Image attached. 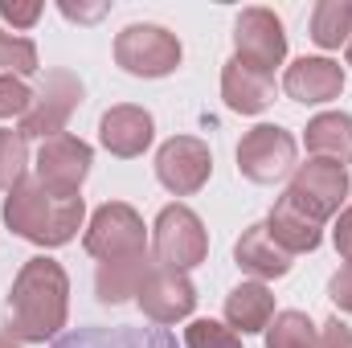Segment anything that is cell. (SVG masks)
I'll return each instance as SVG.
<instances>
[{"mask_svg": "<svg viewBox=\"0 0 352 348\" xmlns=\"http://www.w3.org/2000/svg\"><path fill=\"white\" fill-rule=\"evenodd\" d=\"M66 312H70V279L62 262L45 254L29 259L8 291L4 336H12L16 345H45L66 328Z\"/></svg>", "mask_w": 352, "mask_h": 348, "instance_id": "obj_1", "label": "cell"}, {"mask_svg": "<svg viewBox=\"0 0 352 348\" xmlns=\"http://www.w3.org/2000/svg\"><path fill=\"white\" fill-rule=\"evenodd\" d=\"M87 217L82 197H58L37 180H21L4 197V226L33 246H66Z\"/></svg>", "mask_w": 352, "mask_h": 348, "instance_id": "obj_2", "label": "cell"}, {"mask_svg": "<svg viewBox=\"0 0 352 348\" xmlns=\"http://www.w3.org/2000/svg\"><path fill=\"white\" fill-rule=\"evenodd\" d=\"M344 197H349V168L336 164V160H320V156H311L307 164H295V176L283 193V201H291L316 226L336 217Z\"/></svg>", "mask_w": 352, "mask_h": 348, "instance_id": "obj_3", "label": "cell"}, {"mask_svg": "<svg viewBox=\"0 0 352 348\" xmlns=\"http://www.w3.org/2000/svg\"><path fill=\"white\" fill-rule=\"evenodd\" d=\"M78 102H82V83L70 70H50L41 78V87L33 90V102L16 131L25 140H41V144L58 140V135H66V123L78 111Z\"/></svg>", "mask_w": 352, "mask_h": 348, "instance_id": "obj_4", "label": "cell"}, {"mask_svg": "<svg viewBox=\"0 0 352 348\" xmlns=\"http://www.w3.org/2000/svg\"><path fill=\"white\" fill-rule=\"evenodd\" d=\"M152 250H156V266L184 274L197 262H205L209 234L188 205H168V209H160V217L152 226Z\"/></svg>", "mask_w": 352, "mask_h": 348, "instance_id": "obj_5", "label": "cell"}, {"mask_svg": "<svg viewBox=\"0 0 352 348\" xmlns=\"http://www.w3.org/2000/svg\"><path fill=\"white\" fill-rule=\"evenodd\" d=\"M115 62L135 78H164L180 66V41L160 25H127L115 37Z\"/></svg>", "mask_w": 352, "mask_h": 348, "instance_id": "obj_6", "label": "cell"}, {"mask_svg": "<svg viewBox=\"0 0 352 348\" xmlns=\"http://www.w3.org/2000/svg\"><path fill=\"white\" fill-rule=\"evenodd\" d=\"M82 242H87V254H94L98 262H111V259H127V254L148 250V230H144V217L131 205L107 201V205L94 209Z\"/></svg>", "mask_w": 352, "mask_h": 348, "instance_id": "obj_7", "label": "cell"}, {"mask_svg": "<svg viewBox=\"0 0 352 348\" xmlns=\"http://www.w3.org/2000/svg\"><path fill=\"white\" fill-rule=\"evenodd\" d=\"M295 135L287 127L258 123L238 144V173L254 184H278L287 173H295Z\"/></svg>", "mask_w": 352, "mask_h": 348, "instance_id": "obj_8", "label": "cell"}, {"mask_svg": "<svg viewBox=\"0 0 352 348\" xmlns=\"http://www.w3.org/2000/svg\"><path fill=\"white\" fill-rule=\"evenodd\" d=\"M287 58V33H283V21L270 12V8H246L234 25V62L270 74L274 66H283Z\"/></svg>", "mask_w": 352, "mask_h": 348, "instance_id": "obj_9", "label": "cell"}, {"mask_svg": "<svg viewBox=\"0 0 352 348\" xmlns=\"http://www.w3.org/2000/svg\"><path fill=\"white\" fill-rule=\"evenodd\" d=\"M90 164H94V152H90L87 140L78 135H58V140H45L41 152H37V184L58 193V197H78L82 180H87Z\"/></svg>", "mask_w": 352, "mask_h": 348, "instance_id": "obj_10", "label": "cell"}, {"mask_svg": "<svg viewBox=\"0 0 352 348\" xmlns=\"http://www.w3.org/2000/svg\"><path fill=\"white\" fill-rule=\"evenodd\" d=\"M209 173H213V156H209V144L197 140V135H173L156 152V176L176 197H188V193L205 188Z\"/></svg>", "mask_w": 352, "mask_h": 348, "instance_id": "obj_11", "label": "cell"}, {"mask_svg": "<svg viewBox=\"0 0 352 348\" xmlns=\"http://www.w3.org/2000/svg\"><path fill=\"white\" fill-rule=\"evenodd\" d=\"M135 299H140V307H144V316L152 324H176V320H184L197 307V287L180 270L152 266V274L144 279V287H140Z\"/></svg>", "mask_w": 352, "mask_h": 348, "instance_id": "obj_12", "label": "cell"}, {"mask_svg": "<svg viewBox=\"0 0 352 348\" xmlns=\"http://www.w3.org/2000/svg\"><path fill=\"white\" fill-rule=\"evenodd\" d=\"M152 135H156L152 115H148L144 107H131V102L111 107V111L102 115V123H98V140H102V148H107L111 156H123V160L144 156V148L152 144Z\"/></svg>", "mask_w": 352, "mask_h": 348, "instance_id": "obj_13", "label": "cell"}, {"mask_svg": "<svg viewBox=\"0 0 352 348\" xmlns=\"http://www.w3.org/2000/svg\"><path fill=\"white\" fill-rule=\"evenodd\" d=\"M283 90L295 102H332L344 90V70L332 58H299L295 66H287Z\"/></svg>", "mask_w": 352, "mask_h": 348, "instance_id": "obj_14", "label": "cell"}, {"mask_svg": "<svg viewBox=\"0 0 352 348\" xmlns=\"http://www.w3.org/2000/svg\"><path fill=\"white\" fill-rule=\"evenodd\" d=\"M152 266L156 262L148 259V250H140V254H127V259H111V262H98V270H94V291H98V299L102 303H127L131 295H140V287H144V279L152 274Z\"/></svg>", "mask_w": 352, "mask_h": 348, "instance_id": "obj_15", "label": "cell"}, {"mask_svg": "<svg viewBox=\"0 0 352 348\" xmlns=\"http://www.w3.org/2000/svg\"><path fill=\"white\" fill-rule=\"evenodd\" d=\"M234 259H238V266H242L246 274H254L258 283H263V279H283V274L291 270V254L266 234V221L242 230V238H238V246H234Z\"/></svg>", "mask_w": 352, "mask_h": 348, "instance_id": "obj_16", "label": "cell"}, {"mask_svg": "<svg viewBox=\"0 0 352 348\" xmlns=\"http://www.w3.org/2000/svg\"><path fill=\"white\" fill-rule=\"evenodd\" d=\"M221 98L238 115H258L274 102V83H270V74H258L242 62H230L221 70Z\"/></svg>", "mask_w": 352, "mask_h": 348, "instance_id": "obj_17", "label": "cell"}, {"mask_svg": "<svg viewBox=\"0 0 352 348\" xmlns=\"http://www.w3.org/2000/svg\"><path fill=\"white\" fill-rule=\"evenodd\" d=\"M226 320L234 332H266L270 320H274V295L266 291L263 283H242L230 291L226 299Z\"/></svg>", "mask_w": 352, "mask_h": 348, "instance_id": "obj_18", "label": "cell"}, {"mask_svg": "<svg viewBox=\"0 0 352 348\" xmlns=\"http://www.w3.org/2000/svg\"><path fill=\"white\" fill-rule=\"evenodd\" d=\"M266 234L287 250V254H311L316 246H320V226L311 221V217H303L291 201H283L278 197V205L270 209V217H266Z\"/></svg>", "mask_w": 352, "mask_h": 348, "instance_id": "obj_19", "label": "cell"}, {"mask_svg": "<svg viewBox=\"0 0 352 348\" xmlns=\"http://www.w3.org/2000/svg\"><path fill=\"white\" fill-rule=\"evenodd\" d=\"M307 152L320 160L352 164V115L344 111H324L307 123Z\"/></svg>", "mask_w": 352, "mask_h": 348, "instance_id": "obj_20", "label": "cell"}, {"mask_svg": "<svg viewBox=\"0 0 352 348\" xmlns=\"http://www.w3.org/2000/svg\"><path fill=\"white\" fill-rule=\"evenodd\" d=\"M311 41L320 50H340V41H352V0H320L311 8Z\"/></svg>", "mask_w": 352, "mask_h": 348, "instance_id": "obj_21", "label": "cell"}, {"mask_svg": "<svg viewBox=\"0 0 352 348\" xmlns=\"http://www.w3.org/2000/svg\"><path fill=\"white\" fill-rule=\"evenodd\" d=\"M316 324L303 312H278L266 328V348H316Z\"/></svg>", "mask_w": 352, "mask_h": 348, "instance_id": "obj_22", "label": "cell"}, {"mask_svg": "<svg viewBox=\"0 0 352 348\" xmlns=\"http://www.w3.org/2000/svg\"><path fill=\"white\" fill-rule=\"evenodd\" d=\"M29 168V140L12 127H0V193H12Z\"/></svg>", "mask_w": 352, "mask_h": 348, "instance_id": "obj_23", "label": "cell"}, {"mask_svg": "<svg viewBox=\"0 0 352 348\" xmlns=\"http://www.w3.org/2000/svg\"><path fill=\"white\" fill-rule=\"evenodd\" d=\"M0 70L4 74H33L37 70V45L29 37H12L0 29Z\"/></svg>", "mask_w": 352, "mask_h": 348, "instance_id": "obj_24", "label": "cell"}, {"mask_svg": "<svg viewBox=\"0 0 352 348\" xmlns=\"http://www.w3.org/2000/svg\"><path fill=\"white\" fill-rule=\"evenodd\" d=\"M184 348H242V336L217 320H192L184 328Z\"/></svg>", "mask_w": 352, "mask_h": 348, "instance_id": "obj_25", "label": "cell"}, {"mask_svg": "<svg viewBox=\"0 0 352 348\" xmlns=\"http://www.w3.org/2000/svg\"><path fill=\"white\" fill-rule=\"evenodd\" d=\"M74 348H168V336H131V332H90V336H74Z\"/></svg>", "mask_w": 352, "mask_h": 348, "instance_id": "obj_26", "label": "cell"}, {"mask_svg": "<svg viewBox=\"0 0 352 348\" xmlns=\"http://www.w3.org/2000/svg\"><path fill=\"white\" fill-rule=\"evenodd\" d=\"M29 102H33V90L25 87L16 74H0V119H25V111H29Z\"/></svg>", "mask_w": 352, "mask_h": 348, "instance_id": "obj_27", "label": "cell"}, {"mask_svg": "<svg viewBox=\"0 0 352 348\" xmlns=\"http://www.w3.org/2000/svg\"><path fill=\"white\" fill-rule=\"evenodd\" d=\"M328 295H332V303H336L340 312H352V262H344V266L332 274Z\"/></svg>", "mask_w": 352, "mask_h": 348, "instance_id": "obj_28", "label": "cell"}, {"mask_svg": "<svg viewBox=\"0 0 352 348\" xmlns=\"http://www.w3.org/2000/svg\"><path fill=\"white\" fill-rule=\"evenodd\" d=\"M316 348H352V328L340 320H328L316 336Z\"/></svg>", "mask_w": 352, "mask_h": 348, "instance_id": "obj_29", "label": "cell"}, {"mask_svg": "<svg viewBox=\"0 0 352 348\" xmlns=\"http://www.w3.org/2000/svg\"><path fill=\"white\" fill-rule=\"evenodd\" d=\"M0 17L4 21H12V25H37V17H41V4H12V0H0Z\"/></svg>", "mask_w": 352, "mask_h": 348, "instance_id": "obj_30", "label": "cell"}, {"mask_svg": "<svg viewBox=\"0 0 352 348\" xmlns=\"http://www.w3.org/2000/svg\"><path fill=\"white\" fill-rule=\"evenodd\" d=\"M332 242H336V250L352 262V205L336 217V230H332Z\"/></svg>", "mask_w": 352, "mask_h": 348, "instance_id": "obj_31", "label": "cell"}, {"mask_svg": "<svg viewBox=\"0 0 352 348\" xmlns=\"http://www.w3.org/2000/svg\"><path fill=\"white\" fill-rule=\"evenodd\" d=\"M0 348H16V340L12 336H0Z\"/></svg>", "mask_w": 352, "mask_h": 348, "instance_id": "obj_32", "label": "cell"}, {"mask_svg": "<svg viewBox=\"0 0 352 348\" xmlns=\"http://www.w3.org/2000/svg\"><path fill=\"white\" fill-rule=\"evenodd\" d=\"M349 66H352V41H349Z\"/></svg>", "mask_w": 352, "mask_h": 348, "instance_id": "obj_33", "label": "cell"}]
</instances>
